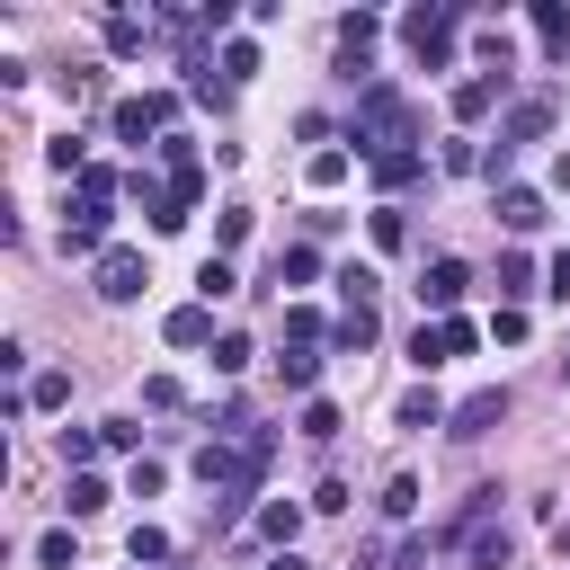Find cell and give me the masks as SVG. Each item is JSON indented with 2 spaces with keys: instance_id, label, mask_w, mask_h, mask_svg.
Here are the masks:
<instances>
[{
  "instance_id": "1",
  "label": "cell",
  "mask_w": 570,
  "mask_h": 570,
  "mask_svg": "<svg viewBox=\"0 0 570 570\" xmlns=\"http://www.w3.org/2000/svg\"><path fill=\"white\" fill-rule=\"evenodd\" d=\"M347 142H356V160L419 151V98L392 89V80H365V89H356V116H347Z\"/></svg>"
},
{
  "instance_id": "2",
  "label": "cell",
  "mask_w": 570,
  "mask_h": 570,
  "mask_svg": "<svg viewBox=\"0 0 570 570\" xmlns=\"http://www.w3.org/2000/svg\"><path fill=\"white\" fill-rule=\"evenodd\" d=\"M552 116H561V98H552V89H525V98H508V116H499V142H490L481 178H490V187H508L517 151H525V142H543V134H552Z\"/></svg>"
},
{
  "instance_id": "3",
  "label": "cell",
  "mask_w": 570,
  "mask_h": 570,
  "mask_svg": "<svg viewBox=\"0 0 570 570\" xmlns=\"http://www.w3.org/2000/svg\"><path fill=\"white\" fill-rule=\"evenodd\" d=\"M472 18V0H428V9H410L401 18V45L428 62V71H454V27Z\"/></svg>"
},
{
  "instance_id": "4",
  "label": "cell",
  "mask_w": 570,
  "mask_h": 570,
  "mask_svg": "<svg viewBox=\"0 0 570 570\" xmlns=\"http://www.w3.org/2000/svg\"><path fill=\"white\" fill-rule=\"evenodd\" d=\"M107 232H116V196H71V205H62V258H98V249H116Z\"/></svg>"
},
{
  "instance_id": "5",
  "label": "cell",
  "mask_w": 570,
  "mask_h": 570,
  "mask_svg": "<svg viewBox=\"0 0 570 570\" xmlns=\"http://www.w3.org/2000/svg\"><path fill=\"white\" fill-rule=\"evenodd\" d=\"M89 285H98V303H142V285H151V258L116 240V249H98V258H89Z\"/></svg>"
},
{
  "instance_id": "6",
  "label": "cell",
  "mask_w": 570,
  "mask_h": 570,
  "mask_svg": "<svg viewBox=\"0 0 570 570\" xmlns=\"http://www.w3.org/2000/svg\"><path fill=\"white\" fill-rule=\"evenodd\" d=\"M169 116H178V89H142V98H116V107H107V125H116V142H142V134H169Z\"/></svg>"
},
{
  "instance_id": "7",
  "label": "cell",
  "mask_w": 570,
  "mask_h": 570,
  "mask_svg": "<svg viewBox=\"0 0 570 570\" xmlns=\"http://www.w3.org/2000/svg\"><path fill=\"white\" fill-rule=\"evenodd\" d=\"M499 419H508V383H490V392H472V401H463V410L445 419V436H454V445H481V436H490Z\"/></svg>"
},
{
  "instance_id": "8",
  "label": "cell",
  "mask_w": 570,
  "mask_h": 570,
  "mask_svg": "<svg viewBox=\"0 0 570 570\" xmlns=\"http://www.w3.org/2000/svg\"><path fill=\"white\" fill-rule=\"evenodd\" d=\"M463 285H472V267H463V258H428V276H419V303H428L436 321H454Z\"/></svg>"
},
{
  "instance_id": "9",
  "label": "cell",
  "mask_w": 570,
  "mask_h": 570,
  "mask_svg": "<svg viewBox=\"0 0 570 570\" xmlns=\"http://www.w3.org/2000/svg\"><path fill=\"white\" fill-rule=\"evenodd\" d=\"M499 98H508V71H472V80H454V98H445V107H454V125H481Z\"/></svg>"
},
{
  "instance_id": "10",
  "label": "cell",
  "mask_w": 570,
  "mask_h": 570,
  "mask_svg": "<svg viewBox=\"0 0 570 570\" xmlns=\"http://www.w3.org/2000/svg\"><path fill=\"white\" fill-rule=\"evenodd\" d=\"M125 187H134V205L151 214V232H178V223H187V205H178V187H169V178H142V169H134Z\"/></svg>"
},
{
  "instance_id": "11",
  "label": "cell",
  "mask_w": 570,
  "mask_h": 570,
  "mask_svg": "<svg viewBox=\"0 0 570 570\" xmlns=\"http://www.w3.org/2000/svg\"><path fill=\"white\" fill-rule=\"evenodd\" d=\"M490 214H499L508 232H543V196H534V187H517V178H508V187H490Z\"/></svg>"
},
{
  "instance_id": "12",
  "label": "cell",
  "mask_w": 570,
  "mask_h": 570,
  "mask_svg": "<svg viewBox=\"0 0 570 570\" xmlns=\"http://www.w3.org/2000/svg\"><path fill=\"white\" fill-rule=\"evenodd\" d=\"M160 338H169V347H214V303H178V312L160 321Z\"/></svg>"
},
{
  "instance_id": "13",
  "label": "cell",
  "mask_w": 570,
  "mask_h": 570,
  "mask_svg": "<svg viewBox=\"0 0 570 570\" xmlns=\"http://www.w3.org/2000/svg\"><path fill=\"white\" fill-rule=\"evenodd\" d=\"M249 534H258V543H276V552H294V534H303V508H294V499H267V508L249 517Z\"/></svg>"
},
{
  "instance_id": "14",
  "label": "cell",
  "mask_w": 570,
  "mask_h": 570,
  "mask_svg": "<svg viewBox=\"0 0 570 570\" xmlns=\"http://www.w3.org/2000/svg\"><path fill=\"white\" fill-rule=\"evenodd\" d=\"M525 18H534V36H543V53H552V62H570V9H561V0H534Z\"/></svg>"
},
{
  "instance_id": "15",
  "label": "cell",
  "mask_w": 570,
  "mask_h": 570,
  "mask_svg": "<svg viewBox=\"0 0 570 570\" xmlns=\"http://www.w3.org/2000/svg\"><path fill=\"white\" fill-rule=\"evenodd\" d=\"M428 178V151H392V160H374V187L383 196H401V187H419Z\"/></svg>"
},
{
  "instance_id": "16",
  "label": "cell",
  "mask_w": 570,
  "mask_h": 570,
  "mask_svg": "<svg viewBox=\"0 0 570 570\" xmlns=\"http://www.w3.org/2000/svg\"><path fill=\"white\" fill-rule=\"evenodd\" d=\"M330 347H338V356H365V347H374V303H365V312H338V321H330Z\"/></svg>"
},
{
  "instance_id": "17",
  "label": "cell",
  "mask_w": 570,
  "mask_h": 570,
  "mask_svg": "<svg viewBox=\"0 0 570 570\" xmlns=\"http://www.w3.org/2000/svg\"><path fill=\"white\" fill-rule=\"evenodd\" d=\"M151 45V18H134V9H107V53H142Z\"/></svg>"
},
{
  "instance_id": "18",
  "label": "cell",
  "mask_w": 570,
  "mask_h": 570,
  "mask_svg": "<svg viewBox=\"0 0 570 570\" xmlns=\"http://www.w3.org/2000/svg\"><path fill=\"white\" fill-rule=\"evenodd\" d=\"M312 276H321V249L294 240V249H276V276H267V285H312Z\"/></svg>"
},
{
  "instance_id": "19",
  "label": "cell",
  "mask_w": 570,
  "mask_h": 570,
  "mask_svg": "<svg viewBox=\"0 0 570 570\" xmlns=\"http://www.w3.org/2000/svg\"><path fill=\"white\" fill-rule=\"evenodd\" d=\"M525 294H543V285H534V258L508 249V258H499V303H525Z\"/></svg>"
},
{
  "instance_id": "20",
  "label": "cell",
  "mask_w": 570,
  "mask_h": 570,
  "mask_svg": "<svg viewBox=\"0 0 570 570\" xmlns=\"http://www.w3.org/2000/svg\"><path fill=\"white\" fill-rule=\"evenodd\" d=\"M276 383H285V392H312V383H321V347H285V356H276Z\"/></svg>"
},
{
  "instance_id": "21",
  "label": "cell",
  "mask_w": 570,
  "mask_h": 570,
  "mask_svg": "<svg viewBox=\"0 0 570 570\" xmlns=\"http://www.w3.org/2000/svg\"><path fill=\"white\" fill-rule=\"evenodd\" d=\"M365 232H374V249H410V214H401V205H374Z\"/></svg>"
},
{
  "instance_id": "22",
  "label": "cell",
  "mask_w": 570,
  "mask_h": 570,
  "mask_svg": "<svg viewBox=\"0 0 570 570\" xmlns=\"http://www.w3.org/2000/svg\"><path fill=\"white\" fill-rule=\"evenodd\" d=\"M445 419H454V410H445L428 383H419V392H401V428H445Z\"/></svg>"
},
{
  "instance_id": "23",
  "label": "cell",
  "mask_w": 570,
  "mask_h": 570,
  "mask_svg": "<svg viewBox=\"0 0 570 570\" xmlns=\"http://www.w3.org/2000/svg\"><path fill=\"white\" fill-rule=\"evenodd\" d=\"M214 71H223V80H232V89H240V80H249V71H258V45H249V36H232V45H223V53H214Z\"/></svg>"
},
{
  "instance_id": "24",
  "label": "cell",
  "mask_w": 570,
  "mask_h": 570,
  "mask_svg": "<svg viewBox=\"0 0 570 570\" xmlns=\"http://www.w3.org/2000/svg\"><path fill=\"white\" fill-rule=\"evenodd\" d=\"M472 347H481V330H472L463 312H454V321H436V356H445V365H454V356H472Z\"/></svg>"
},
{
  "instance_id": "25",
  "label": "cell",
  "mask_w": 570,
  "mask_h": 570,
  "mask_svg": "<svg viewBox=\"0 0 570 570\" xmlns=\"http://www.w3.org/2000/svg\"><path fill=\"white\" fill-rule=\"evenodd\" d=\"M294 428H303L312 445H330V436H338L347 419H338V401H303V419H294Z\"/></svg>"
},
{
  "instance_id": "26",
  "label": "cell",
  "mask_w": 570,
  "mask_h": 570,
  "mask_svg": "<svg viewBox=\"0 0 570 570\" xmlns=\"http://www.w3.org/2000/svg\"><path fill=\"white\" fill-rule=\"evenodd\" d=\"M62 508H71V517H98V508H107V481H98V472H71Z\"/></svg>"
},
{
  "instance_id": "27",
  "label": "cell",
  "mask_w": 570,
  "mask_h": 570,
  "mask_svg": "<svg viewBox=\"0 0 570 570\" xmlns=\"http://www.w3.org/2000/svg\"><path fill=\"white\" fill-rule=\"evenodd\" d=\"M45 160H53L62 178H80V169H89V142H80V134H53V142H45Z\"/></svg>"
},
{
  "instance_id": "28",
  "label": "cell",
  "mask_w": 570,
  "mask_h": 570,
  "mask_svg": "<svg viewBox=\"0 0 570 570\" xmlns=\"http://www.w3.org/2000/svg\"><path fill=\"white\" fill-rule=\"evenodd\" d=\"M481 160H490V142H472V134H454V142L436 151V169H454V178H463V169H481Z\"/></svg>"
},
{
  "instance_id": "29",
  "label": "cell",
  "mask_w": 570,
  "mask_h": 570,
  "mask_svg": "<svg viewBox=\"0 0 570 570\" xmlns=\"http://www.w3.org/2000/svg\"><path fill=\"white\" fill-rule=\"evenodd\" d=\"M232 285H240V276H232V258H205V267H196V303H223Z\"/></svg>"
},
{
  "instance_id": "30",
  "label": "cell",
  "mask_w": 570,
  "mask_h": 570,
  "mask_svg": "<svg viewBox=\"0 0 570 570\" xmlns=\"http://www.w3.org/2000/svg\"><path fill=\"white\" fill-rule=\"evenodd\" d=\"M249 356H258V347H249L240 330H223V338H214V374H249Z\"/></svg>"
},
{
  "instance_id": "31",
  "label": "cell",
  "mask_w": 570,
  "mask_h": 570,
  "mask_svg": "<svg viewBox=\"0 0 570 570\" xmlns=\"http://www.w3.org/2000/svg\"><path fill=\"white\" fill-rule=\"evenodd\" d=\"M71 401V374H27V410H62Z\"/></svg>"
},
{
  "instance_id": "32",
  "label": "cell",
  "mask_w": 570,
  "mask_h": 570,
  "mask_svg": "<svg viewBox=\"0 0 570 570\" xmlns=\"http://www.w3.org/2000/svg\"><path fill=\"white\" fill-rule=\"evenodd\" d=\"M53 445H62V472H89V454H98V428H62Z\"/></svg>"
},
{
  "instance_id": "33",
  "label": "cell",
  "mask_w": 570,
  "mask_h": 570,
  "mask_svg": "<svg viewBox=\"0 0 570 570\" xmlns=\"http://www.w3.org/2000/svg\"><path fill=\"white\" fill-rule=\"evenodd\" d=\"M463 552H472V570H508V552H517V543H508V525H499V534H472Z\"/></svg>"
},
{
  "instance_id": "34",
  "label": "cell",
  "mask_w": 570,
  "mask_h": 570,
  "mask_svg": "<svg viewBox=\"0 0 570 570\" xmlns=\"http://www.w3.org/2000/svg\"><path fill=\"white\" fill-rule=\"evenodd\" d=\"M240 240H249V205H223V223H214V258L240 249Z\"/></svg>"
},
{
  "instance_id": "35",
  "label": "cell",
  "mask_w": 570,
  "mask_h": 570,
  "mask_svg": "<svg viewBox=\"0 0 570 570\" xmlns=\"http://www.w3.org/2000/svg\"><path fill=\"white\" fill-rule=\"evenodd\" d=\"M383 517H419V481H410V472L383 481Z\"/></svg>"
},
{
  "instance_id": "36",
  "label": "cell",
  "mask_w": 570,
  "mask_h": 570,
  "mask_svg": "<svg viewBox=\"0 0 570 570\" xmlns=\"http://www.w3.org/2000/svg\"><path fill=\"white\" fill-rule=\"evenodd\" d=\"M125 552H134V570H142V561H169V534H160V525H134Z\"/></svg>"
},
{
  "instance_id": "37",
  "label": "cell",
  "mask_w": 570,
  "mask_h": 570,
  "mask_svg": "<svg viewBox=\"0 0 570 570\" xmlns=\"http://www.w3.org/2000/svg\"><path fill=\"white\" fill-rule=\"evenodd\" d=\"M36 561H45V570H71V561H80V552H71V525H53V534H36Z\"/></svg>"
},
{
  "instance_id": "38",
  "label": "cell",
  "mask_w": 570,
  "mask_h": 570,
  "mask_svg": "<svg viewBox=\"0 0 570 570\" xmlns=\"http://www.w3.org/2000/svg\"><path fill=\"white\" fill-rule=\"evenodd\" d=\"M490 338L517 347V338H525V303H499V312H490Z\"/></svg>"
},
{
  "instance_id": "39",
  "label": "cell",
  "mask_w": 570,
  "mask_h": 570,
  "mask_svg": "<svg viewBox=\"0 0 570 570\" xmlns=\"http://www.w3.org/2000/svg\"><path fill=\"white\" fill-rule=\"evenodd\" d=\"M142 410H187V392H178V374H151V383H142Z\"/></svg>"
},
{
  "instance_id": "40",
  "label": "cell",
  "mask_w": 570,
  "mask_h": 570,
  "mask_svg": "<svg viewBox=\"0 0 570 570\" xmlns=\"http://www.w3.org/2000/svg\"><path fill=\"white\" fill-rule=\"evenodd\" d=\"M98 445H107V454H134L142 428H134V419H98Z\"/></svg>"
},
{
  "instance_id": "41",
  "label": "cell",
  "mask_w": 570,
  "mask_h": 570,
  "mask_svg": "<svg viewBox=\"0 0 570 570\" xmlns=\"http://www.w3.org/2000/svg\"><path fill=\"white\" fill-rule=\"evenodd\" d=\"M347 178V151H312V187H338Z\"/></svg>"
},
{
  "instance_id": "42",
  "label": "cell",
  "mask_w": 570,
  "mask_h": 570,
  "mask_svg": "<svg viewBox=\"0 0 570 570\" xmlns=\"http://www.w3.org/2000/svg\"><path fill=\"white\" fill-rule=\"evenodd\" d=\"M428 552H436V534H410V543H401V561H392V570H428Z\"/></svg>"
},
{
  "instance_id": "43",
  "label": "cell",
  "mask_w": 570,
  "mask_h": 570,
  "mask_svg": "<svg viewBox=\"0 0 570 570\" xmlns=\"http://www.w3.org/2000/svg\"><path fill=\"white\" fill-rule=\"evenodd\" d=\"M543 294H561V303H570V249H561V258L543 267Z\"/></svg>"
},
{
  "instance_id": "44",
  "label": "cell",
  "mask_w": 570,
  "mask_h": 570,
  "mask_svg": "<svg viewBox=\"0 0 570 570\" xmlns=\"http://www.w3.org/2000/svg\"><path fill=\"white\" fill-rule=\"evenodd\" d=\"M267 570H312V561H303V552H276V561H267Z\"/></svg>"
},
{
  "instance_id": "45",
  "label": "cell",
  "mask_w": 570,
  "mask_h": 570,
  "mask_svg": "<svg viewBox=\"0 0 570 570\" xmlns=\"http://www.w3.org/2000/svg\"><path fill=\"white\" fill-rule=\"evenodd\" d=\"M561 561H570V517H561Z\"/></svg>"
},
{
  "instance_id": "46",
  "label": "cell",
  "mask_w": 570,
  "mask_h": 570,
  "mask_svg": "<svg viewBox=\"0 0 570 570\" xmlns=\"http://www.w3.org/2000/svg\"><path fill=\"white\" fill-rule=\"evenodd\" d=\"M561 383H570V347H561Z\"/></svg>"
}]
</instances>
